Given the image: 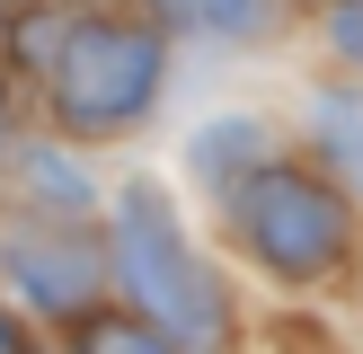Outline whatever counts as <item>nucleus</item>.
Returning <instances> with one entry per match:
<instances>
[{
	"label": "nucleus",
	"mask_w": 363,
	"mask_h": 354,
	"mask_svg": "<svg viewBox=\"0 0 363 354\" xmlns=\"http://www.w3.org/2000/svg\"><path fill=\"white\" fill-rule=\"evenodd\" d=\"M151 9L186 35H222V45H248V35L284 27V0H151Z\"/></svg>",
	"instance_id": "obj_8"
},
{
	"label": "nucleus",
	"mask_w": 363,
	"mask_h": 354,
	"mask_svg": "<svg viewBox=\"0 0 363 354\" xmlns=\"http://www.w3.org/2000/svg\"><path fill=\"white\" fill-rule=\"evenodd\" d=\"M106 266H116V292L151 319L169 346H222L240 328L222 275L204 266V248L186 239L177 204L151 186V177H124L116 212H106Z\"/></svg>",
	"instance_id": "obj_1"
},
{
	"label": "nucleus",
	"mask_w": 363,
	"mask_h": 354,
	"mask_svg": "<svg viewBox=\"0 0 363 354\" xmlns=\"http://www.w3.org/2000/svg\"><path fill=\"white\" fill-rule=\"evenodd\" d=\"M311 142L328 177L363 204V88H311Z\"/></svg>",
	"instance_id": "obj_5"
},
{
	"label": "nucleus",
	"mask_w": 363,
	"mask_h": 354,
	"mask_svg": "<svg viewBox=\"0 0 363 354\" xmlns=\"http://www.w3.org/2000/svg\"><path fill=\"white\" fill-rule=\"evenodd\" d=\"M9 9H45V0H9Z\"/></svg>",
	"instance_id": "obj_13"
},
{
	"label": "nucleus",
	"mask_w": 363,
	"mask_h": 354,
	"mask_svg": "<svg viewBox=\"0 0 363 354\" xmlns=\"http://www.w3.org/2000/svg\"><path fill=\"white\" fill-rule=\"evenodd\" d=\"M169 88V35L142 18H71L45 62V106L62 142H116Z\"/></svg>",
	"instance_id": "obj_2"
},
{
	"label": "nucleus",
	"mask_w": 363,
	"mask_h": 354,
	"mask_svg": "<svg viewBox=\"0 0 363 354\" xmlns=\"http://www.w3.org/2000/svg\"><path fill=\"white\" fill-rule=\"evenodd\" d=\"M0 53H9V0H0Z\"/></svg>",
	"instance_id": "obj_11"
},
{
	"label": "nucleus",
	"mask_w": 363,
	"mask_h": 354,
	"mask_svg": "<svg viewBox=\"0 0 363 354\" xmlns=\"http://www.w3.org/2000/svg\"><path fill=\"white\" fill-rule=\"evenodd\" d=\"M0 283H9L27 310H45L53 328H71V319H89V310L106 301L116 266H106V239H89L80 222L45 212V222L0 230Z\"/></svg>",
	"instance_id": "obj_4"
},
{
	"label": "nucleus",
	"mask_w": 363,
	"mask_h": 354,
	"mask_svg": "<svg viewBox=\"0 0 363 354\" xmlns=\"http://www.w3.org/2000/svg\"><path fill=\"white\" fill-rule=\"evenodd\" d=\"M9 346H27V319H18V310H0V354H9Z\"/></svg>",
	"instance_id": "obj_10"
},
{
	"label": "nucleus",
	"mask_w": 363,
	"mask_h": 354,
	"mask_svg": "<svg viewBox=\"0 0 363 354\" xmlns=\"http://www.w3.org/2000/svg\"><path fill=\"white\" fill-rule=\"evenodd\" d=\"M0 133H9V80H0Z\"/></svg>",
	"instance_id": "obj_12"
},
{
	"label": "nucleus",
	"mask_w": 363,
	"mask_h": 354,
	"mask_svg": "<svg viewBox=\"0 0 363 354\" xmlns=\"http://www.w3.org/2000/svg\"><path fill=\"white\" fill-rule=\"evenodd\" d=\"M222 212H230V239L275 283H328L354 257V195L301 159L266 151L240 186H222Z\"/></svg>",
	"instance_id": "obj_3"
},
{
	"label": "nucleus",
	"mask_w": 363,
	"mask_h": 354,
	"mask_svg": "<svg viewBox=\"0 0 363 354\" xmlns=\"http://www.w3.org/2000/svg\"><path fill=\"white\" fill-rule=\"evenodd\" d=\"M328 45L346 71H363V0H328Z\"/></svg>",
	"instance_id": "obj_9"
},
{
	"label": "nucleus",
	"mask_w": 363,
	"mask_h": 354,
	"mask_svg": "<svg viewBox=\"0 0 363 354\" xmlns=\"http://www.w3.org/2000/svg\"><path fill=\"white\" fill-rule=\"evenodd\" d=\"M257 159H266V124H257V115H222V124H204V133L186 142V169L204 177L213 195H222V186H240Z\"/></svg>",
	"instance_id": "obj_7"
},
{
	"label": "nucleus",
	"mask_w": 363,
	"mask_h": 354,
	"mask_svg": "<svg viewBox=\"0 0 363 354\" xmlns=\"http://www.w3.org/2000/svg\"><path fill=\"white\" fill-rule=\"evenodd\" d=\"M18 186L35 195V212H62V222H80V212L98 204V186L80 177V159H71L62 142H18Z\"/></svg>",
	"instance_id": "obj_6"
}]
</instances>
